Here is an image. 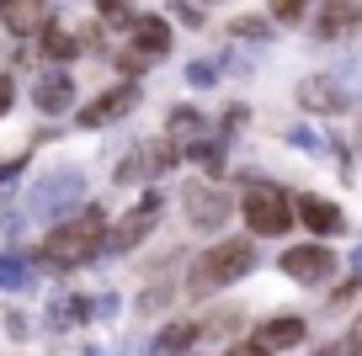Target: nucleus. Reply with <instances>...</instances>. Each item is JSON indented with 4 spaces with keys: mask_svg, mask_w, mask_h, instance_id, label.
<instances>
[{
    "mask_svg": "<svg viewBox=\"0 0 362 356\" xmlns=\"http://www.w3.org/2000/svg\"><path fill=\"white\" fill-rule=\"evenodd\" d=\"M187 155H192L197 165H208V170H214V176H218V170H224V144H214V138H203V144H192V149H187Z\"/></svg>",
    "mask_w": 362,
    "mask_h": 356,
    "instance_id": "obj_20",
    "label": "nucleus"
},
{
    "mask_svg": "<svg viewBox=\"0 0 362 356\" xmlns=\"http://www.w3.org/2000/svg\"><path fill=\"white\" fill-rule=\"evenodd\" d=\"M357 27H362V6H357V0H330L325 11H320V27H315V32H320V37H351Z\"/></svg>",
    "mask_w": 362,
    "mask_h": 356,
    "instance_id": "obj_11",
    "label": "nucleus"
},
{
    "mask_svg": "<svg viewBox=\"0 0 362 356\" xmlns=\"http://www.w3.org/2000/svg\"><path fill=\"white\" fill-rule=\"evenodd\" d=\"M139 101V90L134 85H117V90H107V96H96L86 112H80V128H102V123H117L128 107Z\"/></svg>",
    "mask_w": 362,
    "mask_h": 356,
    "instance_id": "obj_9",
    "label": "nucleus"
},
{
    "mask_svg": "<svg viewBox=\"0 0 362 356\" xmlns=\"http://www.w3.org/2000/svg\"><path fill=\"white\" fill-rule=\"evenodd\" d=\"M33 101H37L43 112H64L69 101H75V85H69V75H64V69H48V75L33 85Z\"/></svg>",
    "mask_w": 362,
    "mask_h": 356,
    "instance_id": "obj_13",
    "label": "nucleus"
},
{
    "mask_svg": "<svg viewBox=\"0 0 362 356\" xmlns=\"http://www.w3.org/2000/svg\"><path fill=\"white\" fill-rule=\"evenodd\" d=\"M96 6H102V11L112 16V27H134V22H139V16L128 11V0H96Z\"/></svg>",
    "mask_w": 362,
    "mask_h": 356,
    "instance_id": "obj_21",
    "label": "nucleus"
},
{
    "mask_svg": "<svg viewBox=\"0 0 362 356\" xmlns=\"http://www.w3.org/2000/svg\"><path fill=\"white\" fill-rule=\"evenodd\" d=\"M283 271L293 282H325V277H336V256L325 245H293V250H283Z\"/></svg>",
    "mask_w": 362,
    "mask_h": 356,
    "instance_id": "obj_5",
    "label": "nucleus"
},
{
    "mask_svg": "<svg viewBox=\"0 0 362 356\" xmlns=\"http://www.w3.org/2000/svg\"><path fill=\"white\" fill-rule=\"evenodd\" d=\"M155 218H160V197H155V191H149V197L139 202L134 213H123V223H117V229H112V239H107V245H112V250H134L139 239H144V234L155 229Z\"/></svg>",
    "mask_w": 362,
    "mask_h": 356,
    "instance_id": "obj_7",
    "label": "nucleus"
},
{
    "mask_svg": "<svg viewBox=\"0 0 362 356\" xmlns=\"http://www.w3.org/2000/svg\"><path fill=\"white\" fill-rule=\"evenodd\" d=\"M256 340L272 345V351H277V345H298V340H304V319H298V314H277V319L261 324Z\"/></svg>",
    "mask_w": 362,
    "mask_h": 356,
    "instance_id": "obj_14",
    "label": "nucleus"
},
{
    "mask_svg": "<svg viewBox=\"0 0 362 356\" xmlns=\"http://www.w3.org/2000/svg\"><path fill=\"white\" fill-rule=\"evenodd\" d=\"M346 85H336V75H315V80H304L298 85V107H309V112H320V117H330V112H346Z\"/></svg>",
    "mask_w": 362,
    "mask_h": 356,
    "instance_id": "obj_8",
    "label": "nucleus"
},
{
    "mask_svg": "<svg viewBox=\"0 0 362 356\" xmlns=\"http://www.w3.org/2000/svg\"><path fill=\"white\" fill-rule=\"evenodd\" d=\"M245 223H250V234H283L288 223H293L288 191H277L272 181H256V186L245 191Z\"/></svg>",
    "mask_w": 362,
    "mask_h": 356,
    "instance_id": "obj_3",
    "label": "nucleus"
},
{
    "mask_svg": "<svg viewBox=\"0 0 362 356\" xmlns=\"http://www.w3.org/2000/svg\"><path fill=\"white\" fill-rule=\"evenodd\" d=\"M0 22L11 27L16 37L43 32V27H48V6H43V0H0Z\"/></svg>",
    "mask_w": 362,
    "mask_h": 356,
    "instance_id": "obj_10",
    "label": "nucleus"
},
{
    "mask_svg": "<svg viewBox=\"0 0 362 356\" xmlns=\"http://www.w3.org/2000/svg\"><path fill=\"white\" fill-rule=\"evenodd\" d=\"M27 282H33V277H27V261L22 256H0V287L16 292V287H27Z\"/></svg>",
    "mask_w": 362,
    "mask_h": 356,
    "instance_id": "obj_19",
    "label": "nucleus"
},
{
    "mask_svg": "<svg viewBox=\"0 0 362 356\" xmlns=\"http://www.w3.org/2000/svg\"><path fill=\"white\" fill-rule=\"evenodd\" d=\"M250 266H256V250H250V239H224V245L203 250L192 266V292H208V287H229V282L250 277Z\"/></svg>",
    "mask_w": 362,
    "mask_h": 356,
    "instance_id": "obj_2",
    "label": "nucleus"
},
{
    "mask_svg": "<svg viewBox=\"0 0 362 356\" xmlns=\"http://www.w3.org/2000/svg\"><path fill=\"white\" fill-rule=\"evenodd\" d=\"M240 319H245V314H240V309H218V314H208V324H203V330H214V335H224V330H235V324Z\"/></svg>",
    "mask_w": 362,
    "mask_h": 356,
    "instance_id": "obj_22",
    "label": "nucleus"
},
{
    "mask_svg": "<svg viewBox=\"0 0 362 356\" xmlns=\"http://www.w3.org/2000/svg\"><path fill=\"white\" fill-rule=\"evenodd\" d=\"M102 234H107L102 213H80V218L59 223V229L43 239V256L54 261V266H80V261H90L102 250Z\"/></svg>",
    "mask_w": 362,
    "mask_h": 356,
    "instance_id": "obj_1",
    "label": "nucleus"
},
{
    "mask_svg": "<svg viewBox=\"0 0 362 356\" xmlns=\"http://www.w3.org/2000/svg\"><path fill=\"white\" fill-rule=\"evenodd\" d=\"M134 48H139V59L144 54H165L170 48V27L160 22V16H139L134 22Z\"/></svg>",
    "mask_w": 362,
    "mask_h": 356,
    "instance_id": "obj_15",
    "label": "nucleus"
},
{
    "mask_svg": "<svg viewBox=\"0 0 362 356\" xmlns=\"http://www.w3.org/2000/svg\"><path fill=\"white\" fill-rule=\"evenodd\" d=\"M341 351H346V356H362V319L351 324V335H346V345H341Z\"/></svg>",
    "mask_w": 362,
    "mask_h": 356,
    "instance_id": "obj_25",
    "label": "nucleus"
},
{
    "mask_svg": "<svg viewBox=\"0 0 362 356\" xmlns=\"http://www.w3.org/2000/svg\"><path fill=\"white\" fill-rule=\"evenodd\" d=\"M170 160H176V149H160V144H139V155L134 160H123L117 165V181H139V176H155V170H165Z\"/></svg>",
    "mask_w": 362,
    "mask_h": 356,
    "instance_id": "obj_12",
    "label": "nucleus"
},
{
    "mask_svg": "<svg viewBox=\"0 0 362 356\" xmlns=\"http://www.w3.org/2000/svg\"><path fill=\"white\" fill-rule=\"evenodd\" d=\"M197 134H203V117H197V112H176V117H170V138H176V144H187V149L203 144Z\"/></svg>",
    "mask_w": 362,
    "mask_h": 356,
    "instance_id": "obj_17",
    "label": "nucleus"
},
{
    "mask_svg": "<svg viewBox=\"0 0 362 356\" xmlns=\"http://www.w3.org/2000/svg\"><path fill=\"white\" fill-rule=\"evenodd\" d=\"M187 218H192L197 229H218V223L229 218V191L208 186V181H197V186H187Z\"/></svg>",
    "mask_w": 362,
    "mask_h": 356,
    "instance_id": "obj_6",
    "label": "nucleus"
},
{
    "mask_svg": "<svg viewBox=\"0 0 362 356\" xmlns=\"http://www.w3.org/2000/svg\"><path fill=\"white\" fill-rule=\"evenodd\" d=\"M80 191H86L80 170H54V176H43L33 186V213L37 218H64V213L80 208Z\"/></svg>",
    "mask_w": 362,
    "mask_h": 356,
    "instance_id": "obj_4",
    "label": "nucleus"
},
{
    "mask_svg": "<svg viewBox=\"0 0 362 356\" xmlns=\"http://www.w3.org/2000/svg\"><path fill=\"white\" fill-rule=\"evenodd\" d=\"M6 107H11V80L0 75V112H6Z\"/></svg>",
    "mask_w": 362,
    "mask_h": 356,
    "instance_id": "obj_27",
    "label": "nucleus"
},
{
    "mask_svg": "<svg viewBox=\"0 0 362 356\" xmlns=\"http://www.w3.org/2000/svg\"><path fill=\"white\" fill-rule=\"evenodd\" d=\"M309 11V0H272V16L277 22H293V16H304Z\"/></svg>",
    "mask_w": 362,
    "mask_h": 356,
    "instance_id": "obj_23",
    "label": "nucleus"
},
{
    "mask_svg": "<svg viewBox=\"0 0 362 356\" xmlns=\"http://www.w3.org/2000/svg\"><path fill=\"white\" fill-rule=\"evenodd\" d=\"M298 218L309 223V234H336L341 229V213L320 197H298Z\"/></svg>",
    "mask_w": 362,
    "mask_h": 356,
    "instance_id": "obj_16",
    "label": "nucleus"
},
{
    "mask_svg": "<svg viewBox=\"0 0 362 356\" xmlns=\"http://www.w3.org/2000/svg\"><path fill=\"white\" fill-rule=\"evenodd\" d=\"M187 80H192V85H208V80H218V64L214 59H197V64L187 69Z\"/></svg>",
    "mask_w": 362,
    "mask_h": 356,
    "instance_id": "obj_24",
    "label": "nucleus"
},
{
    "mask_svg": "<svg viewBox=\"0 0 362 356\" xmlns=\"http://www.w3.org/2000/svg\"><path fill=\"white\" fill-rule=\"evenodd\" d=\"M43 48H48V59H75L80 54V43L64 32V27H43Z\"/></svg>",
    "mask_w": 362,
    "mask_h": 356,
    "instance_id": "obj_18",
    "label": "nucleus"
},
{
    "mask_svg": "<svg viewBox=\"0 0 362 356\" xmlns=\"http://www.w3.org/2000/svg\"><path fill=\"white\" fill-rule=\"evenodd\" d=\"M267 351H272V345H261V340H240L229 356H267Z\"/></svg>",
    "mask_w": 362,
    "mask_h": 356,
    "instance_id": "obj_26",
    "label": "nucleus"
}]
</instances>
